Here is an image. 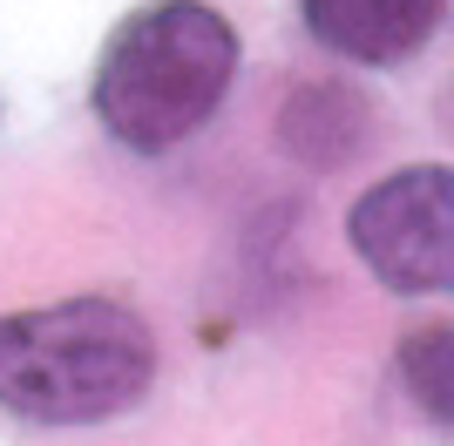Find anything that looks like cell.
<instances>
[{
	"mask_svg": "<svg viewBox=\"0 0 454 446\" xmlns=\"http://www.w3.org/2000/svg\"><path fill=\"white\" fill-rule=\"evenodd\" d=\"M156 379L150 325L115 297L0 311V406L35 427H95L143 406Z\"/></svg>",
	"mask_w": 454,
	"mask_h": 446,
	"instance_id": "7a4b0ae2",
	"label": "cell"
},
{
	"mask_svg": "<svg viewBox=\"0 0 454 446\" xmlns=\"http://www.w3.org/2000/svg\"><path fill=\"white\" fill-rule=\"evenodd\" d=\"M238 74V27L204 0H150L109 35L95 61V122L136 156L190 142L224 109Z\"/></svg>",
	"mask_w": 454,
	"mask_h": 446,
	"instance_id": "6da1fadb",
	"label": "cell"
},
{
	"mask_svg": "<svg viewBox=\"0 0 454 446\" xmlns=\"http://www.w3.org/2000/svg\"><path fill=\"white\" fill-rule=\"evenodd\" d=\"M454 332L448 325H427V332H414L407 345H400V379H407V392H414V406L434 419V427H448V412H454Z\"/></svg>",
	"mask_w": 454,
	"mask_h": 446,
	"instance_id": "8992f818",
	"label": "cell"
},
{
	"mask_svg": "<svg viewBox=\"0 0 454 446\" xmlns=\"http://www.w3.org/2000/svg\"><path fill=\"white\" fill-rule=\"evenodd\" d=\"M346 237H353L360 264L387 291H400V297L448 291L454 284V176H448V163H414V169L380 176L353 204Z\"/></svg>",
	"mask_w": 454,
	"mask_h": 446,
	"instance_id": "3957f363",
	"label": "cell"
},
{
	"mask_svg": "<svg viewBox=\"0 0 454 446\" xmlns=\"http://www.w3.org/2000/svg\"><path fill=\"white\" fill-rule=\"evenodd\" d=\"M305 35L360 68H400L448 20V0H299Z\"/></svg>",
	"mask_w": 454,
	"mask_h": 446,
	"instance_id": "277c9868",
	"label": "cell"
},
{
	"mask_svg": "<svg viewBox=\"0 0 454 446\" xmlns=\"http://www.w3.org/2000/svg\"><path fill=\"white\" fill-rule=\"evenodd\" d=\"M366 135H373V109H366L360 88H346V81H305V88L285 95L278 142L305 169H346L366 149Z\"/></svg>",
	"mask_w": 454,
	"mask_h": 446,
	"instance_id": "5b68a950",
	"label": "cell"
}]
</instances>
